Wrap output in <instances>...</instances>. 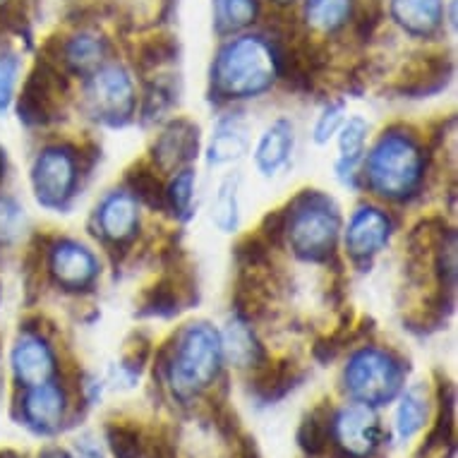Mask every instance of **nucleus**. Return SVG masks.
Segmentation results:
<instances>
[{
	"label": "nucleus",
	"mask_w": 458,
	"mask_h": 458,
	"mask_svg": "<svg viewBox=\"0 0 458 458\" xmlns=\"http://www.w3.org/2000/svg\"><path fill=\"white\" fill-rule=\"evenodd\" d=\"M228 353L238 365H257L262 360V348L252 336V331L241 322L228 324Z\"/></svg>",
	"instance_id": "obj_23"
},
{
	"label": "nucleus",
	"mask_w": 458,
	"mask_h": 458,
	"mask_svg": "<svg viewBox=\"0 0 458 458\" xmlns=\"http://www.w3.org/2000/svg\"><path fill=\"white\" fill-rule=\"evenodd\" d=\"M293 149V125L288 121H276L267 132L262 142L257 147V165L264 174H276V168L288 161Z\"/></svg>",
	"instance_id": "obj_15"
},
{
	"label": "nucleus",
	"mask_w": 458,
	"mask_h": 458,
	"mask_svg": "<svg viewBox=\"0 0 458 458\" xmlns=\"http://www.w3.org/2000/svg\"><path fill=\"white\" fill-rule=\"evenodd\" d=\"M106 439L115 458H142L144 456V437L135 425L125 422H113L106 429Z\"/></svg>",
	"instance_id": "obj_21"
},
{
	"label": "nucleus",
	"mask_w": 458,
	"mask_h": 458,
	"mask_svg": "<svg viewBox=\"0 0 458 458\" xmlns=\"http://www.w3.org/2000/svg\"><path fill=\"white\" fill-rule=\"evenodd\" d=\"M75 157L61 147L41 151L31 171L37 199L51 209H61L63 204L68 202L75 188Z\"/></svg>",
	"instance_id": "obj_7"
},
{
	"label": "nucleus",
	"mask_w": 458,
	"mask_h": 458,
	"mask_svg": "<svg viewBox=\"0 0 458 458\" xmlns=\"http://www.w3.org/2000/svg\"><path fill=\"white\" fill-rule=\"evenodd\" d=\"M301 209L291 221V241L295 252L305 259H322L334 248L338 231V216L334 204L317 192H305L298 199Z\"/></svg>",
	"instance_id": "obj_4"
},
{
	"label": "nucleus",
	"mask_w": 458,
	"mask_h": 458,
	"mask_svg": "<svg viewBox=\"0 0 458 458\" xmlns=\"http://www.w3.org/2000/svg\"><path fill=\"white\" fill-rule=\"evenodd\" d=\"M101 53H104V48H101L98 38L77 37L65 48V55H68L65 61L70 63V68L75 70V72H87V70H91L101 61Z\"/></svg>",
	"instance_id": "obj_25"
},
{
	"label": "nucleus",
	"mask_w": 458,
	"mask_h": 458,
	"mask_svg": "<svg viewBox=\"0 0 458 458\" xmlns=\"http://www.w3.org/2000/svg\"><path fill=\"white\" fill-rule=\"evenodd\" d=\"M218 89L228 97H255L274 82V58L259 38H241L216 63Z\"/></svg>",
	"instance_id": "obj_1"
},
{
	"label": "nucleus",
	"mask_w": 458,
	"mask_h": 458,
	"mask_svg": "<svg viewBox=\"0 0 458 458\" xmlns=\"http://www.w3.org/2000/svg\"><path fill=\"white\" fill-rule=\"evenodd\" d=\"M87 98L94 118H101L111 125L128 121L135 104L130 80L121 68H106L91 77Z\"/></svg>",
	"instance_id": "obj_8"
},
{
	"label": "nucleus",
	"mask_w": 458,
	"mask_h": 458,
	"mask_svg": "<svg viewBox=\"0 0 458 458\" xmlns=\"http://www.w3.org/2000/svg\"><path fill=\"white\" fill-rule=\"evenodd\" d=\"M218 362H221V341L218 334L209 324H190L188 331L182 334L181 348L175 355L171 379L181 394H192L199 386L216 377Z\"/></svg>",
	"instance_id": "obj_3"
},
{
	"label": "nucleus",
	"mask_w": 458,
	"mask_h": 458,
	"mask_svg": "<svg viewBox=\"0 0 458 458\" xmlns=\"http://www.w3.org/2000/svg\"><path fill=\"white\" fill-rule=\"evenodd\" d=\"M365 135H368V123L360 118L348 121L344 135H341V165H353L360 158Z\"/></svg>",
	"instance_id": "obj_31"
},
{
	"label": "nucleus",
	"mask_w": 458,
	"mask_h": 458,
	"mask_svg": "<svg viewBox=\"0 0 458 458\" xmlns=\"http://www.w3.org/2000/svg\"><path fill=\"white\" fill-rule=\"evenodd\" d=\"M149 458H175V446L168 429H161L149 439Z\"/></svg>",
	"instance_id": "obj_39"
},
{
	"label": "nucleus",
	"mask_w": 458,
	"mask_h": 458,
	"mask_svg": "<svg viewBox=\"0 0 458 458\" xmlns=\"http://www.w3.org/2000/svg\"><path fill=\"white\" fill-rule=\"evenodd\" d=\"M348 13V0H310L308 17L322 30H336Z\"/></svg>",
	"instance_id": "obj_28"
},
{
	"label": "nucleus",
	"mask_w": 458,
	"mask_h": 458,
	"mask_svg": "<svg viewBox=\"0 0 458 458\" xmlns=\"http://www.w3.org/2000/svg\"><path fill=\"white\" fill-rule=\"evenodd\" d=\"M394 15L406 30L428 34L439 24L442 3L439 0H394Z\"/></svg>",
	"instance_id": "obj_18"
},
{
	"label": "nucleus",
	"mask_w": 458,
	"mask_h": 458,
	"mask_svg": "<svg viewBox=\"0 0 458 458\" xmlns=\"http://www.w3.org/2000/svg\"><path fill=\"white\" fill-rule=\"evenodd\" d=\"M285 228H288V216H285L284 211L276 209L271 211V214H267L262 221V235L267 238V242H281V238H284Z\"/></svg>",
	"instance_id": "obj_38"
},
{
	"label": "nucleus",
	"mask_w": 458,
	"mask_h": 458,
	"mask_svg": "<svg viewBox=\"0 0 458 458\" xmlns=\"http://www.w3.org/2000/svg\"><path fill=\"white\" fill-rule=\"evenodd\" d=\"M24 418L31 428L51 432L63 418V394L53 384H38L30 396L24 398Z\"/></svg>",
	"instance_id": "obj_14"
},
{
	"label": "nucleus",
	"mask_w": 458,
	"mask_h": 458,
	"mask_svg": "<svg viewBox=\"0 0 458 458\" xmlns=\"http://www.w3.org/2000/svg\"><path fill=\"white\" fill-rule=\"evenodd\" d=\"M63 89H65V82H63L58 68L48 58L38 61L37 68L27 77L22 97L17 104L20 121H24L27 125L51 123L58 111V98H61Z\"/></svg>",
	"instance_id": "obj_6"
},
{
	"label": "nucleus",
	"mask_w": 458,
	"mask_h": 458,
	"mask_svg": "<svg viewBox=\"0 0 458 458\" xmlns=\"http://www.w3.org/2000/svg\"><path fill=\"white\" fill-rule=\"evenodd\" d=\"M389 233V221H386L382 211L360 209L348 225L346 245L351 250V255L355 257L375 255L386 245Z\"/></svg>",
	"instance_id": "obj_11"
},
{
	"label": "nucleus",
	"mask_w": 458,
	"mask_h": 458,
	"mask_svg": "<svg viewBox=\"0 0 458 458\" xmlns=\"http://www.w3.org/2000/svg\"><path fill=\"white\" fill-rule=\"evenodd\" d=\"M235 190H238V178H225L216 192V199L211 204V218L214 224L231 233L238 225V199H235Z\"/></svg>",
	"instance_id": "obj_22"
},
{
	"label": "nucleus",
	"mask_w": 458,
	"mask_h": 458,
	"mask_svg": "<svg viewBox=\"0 0 458 458\" xmlns=\"http://www.w3.org/2000/svg\"><path fill=\"white\" fill-rule=\"evenodd\" d=\"M128 182H130V188L135 190V195L140 197L142 202L149 204L151 209H164L165 192L164 188H161L158 178L151 174L149 168L140 165V168H135V171H130Z\"/></svg>",
	"instance_id": "obj_26"
},
{
	"label": "nucleus",
	"mask_w": 458,
	"mask_h": 458,
	"mask_svg": "<svg viewBox=\"0 0 458 458\" xmlns=\"http://www.w3.org/2000/svg\"><path fill=\"white\" fill-rule=\"evenodd\" d=\"M422 158L411 137L384 135L369 157L372 188L384 197H403L420 181Z\"/></svg>",
	"instance_id": "obj_2"
},
{
	"label": "nucleus",
	"mask_w": 458,
	"mask_h": 458,
	"mask_svg": "<svg viewBox=\"0 0 458 458\" xmlns=\"http://www.w3.org/2000/svg\"><path fill=\"white\" fill-rule=\"evenodd\" d=\"M101 228L113 241H128L137 228L135 199L128 195L108 197L101 207Z\"/></svg>",
	"instance_id": "obj_16"
},
{
	"label": "nucleus",
	"mask_w": 458,
	"mask_h": 458,
	"mask_svg": "<svg viewBox=\"0 0 458 458\" xmlns=\"http://www.w3.org/2000/svg\"><path fill=\"white\" fill-rule=\"evenodd\" d=\"M17 70H20V63L13 55H5L0 58V111H5L13 98V89H15L17 82Z\"/></svg>",
	"instance_id": "obj_36"
},
{
	"label": "nucleus",
	"mask_w": 458,
	"mask_h": 458,
	"mask_svg": "<svg viewBox=\"0 0 458 458\" xmlns=\"http://www.w3.org/2000/svg\"><path fill=\"white\" fill-rule=\"evenodd\" d=\"M329 411L324 406L315 408L312 413L305 415V420L301 425V432H298V442H301L302 451L308 456H322L327 444H329Z\"/></svg>",
	"instance_id": "obj_19"
},
{
	"label": "nucleus",
	"mask_w": 458,
	"mask_h": 458,
	"mask_svg": "<svg viewBox=\"0 0 458 458\" xmlns=\"http://www.w3.org/2000/svg\"><path fill=\"white\" fill-rule=\"evenodd\" d=\"M3 175H5V149L0 147V181H3Z\"/></svg>",
	"instance_id": "obj_41"
},
{
	"label": "nucleus",
	"mask_w": 458,
	"mask_h": 458,
	"mask_svg": "<svg viewBox=\"0 0 458 458\" xmlns=\"http://www.w3.org/2000/svg\"><path fill=\"white\" fill-rule=\"evenodd\" d=\"M53 353L41 338L27 336L13 351V369L27 386H38L53 375Z\"/></svg>",
	"instance_id": "obj_13"
},
{
	"label": "nucleus",
	"mask_w": 458,
	"mask_h": 458,
	"mask_svg": "<svg viewBox=\"0 0 458 458\" xmlns=\"http://www.w3.org/2000/svg\"><path fill=\"white\" fill-rule=\"evenodd\" d=\"M293 386V368L288 362H267L257 369L255 391L264 401L284 396L285 391Z\"/></svg>",
	"instance_id": "obj_20"
},
{
	"label": "nucleus",
	"mask_w": 458,
	"mask_h": 458,
	"mask_svg": "<svg viewBox=\"0 0 458 458\" xmlns=\"http://www.w3.org/2000/svg\"><path fill=\"white\" fill-rule=\"evenodd\" d=\"M255 13V0H216V20L221 31L245 27Z\"/></svg>",
	"instance_id": "obj_27"
},
{
	"label": "nucleus",
	"mask_w": 458,
	"mask_h": 458,
	"mask_svg": "<svg viewBox=\"0 0 458 458\" xmlns=\"http://www.w3.org/2000/svg\"><path fill=\"white\" fill-rule=\"evenodd\" d=\"M192 188H195V174L182 171L171 185V192H165V199H171V207L175 209V214L188 216L190 204H192Z\"/></svg>",
	"instance_id": "obj_34"
},
{
	"label": "nucleus",
	"mask_w": 458,
	"mask_h": 458,
	"mask_svg": "<svg viewBox=\"0 0 458 458\" xmlns=\"http://www.w3.org/2000/svg\"><path fill=\"white\" fill-rule=\"evenodd\" d=\"M278 3H288V0H278Z\"/></svg>",
	"instance_id": "obj_43"
},
{
	"label": "nucleus",
	"mask_w": 458,
	"mask_h": 458,
	"mask_svg": "<svg viewBox=\"0 0 458 458\" xmlns=\"http://www.w3.org/2000/svg\"><path fill=\"white\" fill-rule=\"evenodd\" d=\"M144 312H149V315H161L168 317L178 312V293H175V285L174 281H158L154 288H149V293L144 295Z\"/></svg>",
	"instance_id": "obj_29"
},
{
	"label": "nucleus",
	"mask_w": 458,
	"mask_h": 458,
	"mask_svg": "<svg viewBox=\"0 0 458 458\" xmlns=\"http://www.w3.org/2000/svg\"><path fill=\"white\" fill-rule=\"evenodd\" d=\"M175 51H178V48H175L174 38H171V37H154V38H149V41H144V44L140 46V53H137V63H140L144 70L157 68V65H161V63L174 61Z\"/></svg>",
	"instance_id": "obj_30"
},
{
	"label": "nucleus",
	"mask_w": 458,
	"mask_h": 458,
	"mask_svg": "<svg viewBox=\"0 0 458 458\" xmlns=\"http://www.w3.org/2000/svg\"><path fill=\"white\" fill-rule=\"evenodd\" d=\"M199 130L190 121H175L161 132L158 142L154 144V157L161 168H175L185 164L197 154Z\"/></svg>",
	"instance_id": "obj_12"
},
{
	"label": "nucleus",
	"mask_w": 458,
	"mask_h": 458,
	"mask_svg": "<svg viewBox=\"0 0 458 458\" xmlns=\"http://www.w3.org/2000/svg\"><path fill=\"white\" fill-rule=\"evenodd\" d=\"M248 149V125L241 118H225L218 123L214 140L209 147V161L211 164H225L241 158Z\"/></svg>",
	"instance_id": "obj_17"
},
{
	"label": "nucleus",
	"mask_w": 458,
	"mask_h": 458,
	"mask_svg": "<svg viewBox=\"0 0 458 458\" xmlns=\"http://www.w3.org/2000/svg\"><path fill=\"white\" fill-rule=\"evenodd\" d=\"M235 257H238V262H241L242 267L255 269V267L267 262V242H264L259 235H248V238L235 248Z\"/></svg>",
	"instance_id": "obj_35"
},
{
	"label": "nucleus",
	"mask_w": 458,
	"mask_h": 458,
	"mask_svg": "<svg viewBox=\"0 0 458 458\" xmlns=\"http://www.w3.org/2000/svg\"><path fill=\"white\" fill-rule=\"evenodd\" d=\"M336 432L338 442L351 456H368L377 446V418L365 406L346 408L338 415Z\"/></svg>",
	"instance_id": "obj_10"
},
{
	"label": "nucleus",
	"mask_w": 458,
	"mask_h": 458,
	"mask_svg": "<svg viewBox=\"0 0 458 458\" xmlns=\"http://www.w3.org/2000/svg\"><path fill=\"white\" fill-rule=\"evenodd\" d=\"M348 389L368 403H384L398 389V368L382 351L368 348L355 355L346 369Z\"/></svg>",
	"instance_id": "obj_5"
},
{
	"label": "nucleus",
	"mask_w": 458,
	"mask_h": 458,
	"mask_svg": "<svg viewBox=\"0 0 458 458\" xmlns=\"http://www.w3.org/2000/svg\"><path fill=\"white\" fill-rule=\"evenodd\" d=\"M341 115H344V106H331V108L324 111V115L319 118V123H317V128H315L317 142L319 144L327 142V140L336 132L338 123H341Z\"/></svg>",
	"instance_id": "obj_37"
},
{
	"label": "nucleus",
	"mask_w": 458,
	"mask_h": 458,
	"mask_svg": "<svg viewBox=\"0 0 458 458\" xmlns=\"http://www.w3.org/2000/svg\"><path fill=\"white\" fill-rule=\"evenodd\" d=\"M0 458H20V454H17V451H13V449H3V451H0Z\"/></svg>",
	"instance_id": "obj_42"
},
{
	"label": "nucleus",
	"mask_w": 458,
	"mask_h": 458,
	"mask_svg": "<svg viewBox=\"0 0 458 458\" xmlns=\"http://www.w3.org/2000/svg\"><path fill=\"white\" fill-rule=\"evenodd\" d=\"M425 418H428L425 398L418 391H408L403 403L398 408V435L403 437V439L413 437L425 425Z\"/></svg>",
	"instance_id": "obj_24"
},
{
	"label": "nucleus",
	"mask_w": 458,
	"mask_h": 458,
	"mask_svg": "<svg viewBox=\"0 0 458 458\" xmlns=\"http://www.w3.org/2000/svg\"><path fill=\"white\" fill-rule=\"evenodd\" d=\"M22 207L10 197H0V242L15 241L20 231H22Z\"/></svg>",
	"instance_id": "obj_32"
},
{
	"label": "nucleus",
	"mask_w": 458,
	"mask_h": 458,
	"mask_svg": "<svg viewBox=\"0 0 458 458\" xmlns=\"http://www.w3.org/2000/svg\"><path fill=\"white\" fill-rule=\"evenodd\" d=\"M97 259L89 250L77 245V242L63 241L51 250V274L53 278L68 288V291H80L94 281L97 276Z\"/></svg>",
	"instance_id": "obj_9"
},
{
	"label": "nucleus",
	"mask_w": 458,
	"mask_h": 458,
	"mask_svg": "<svg viewBox=\"0 0 458 458\" xmlns=\"http://www.w3.org/2000/svg\"><path fill=\"white\" fill-rule=\"evenodd\" d=\"M0 30L13 31V34H30V13L24 0H8L0 8Z\"/></svg>",
	"instance_id": "obj_33"
},
{
	"label": "nucleus",
	"mask_w": 458,
	"mask_h": 458,
	"mask_svg": "<svg viewBox=\"0 0 458 458\" xmlns=\"http://www.w3.org/2000/svg\"><path fill=\"white\" fill-rule=\"evenodd\" d=\"M38 458H70V456L63 449H46Z\"/></svg>",
	"instance_id": "obj_40"
}]
</instances>
